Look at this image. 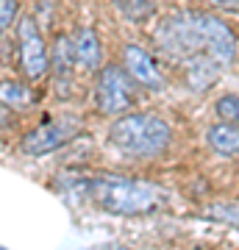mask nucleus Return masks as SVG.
Wrapping results in <instances>:
<instances>
[{
    "label": "nucleus",
    "instance_id": "nucleus-1",
    "mask_svg": "<svg viewBox=\"0 0 239 250\" xmlns=\"http://www.w3.org/2000/svg\"><path fill=\"white\" fill-rule=\"evenodd\" d=\"M153 42L161 56L184 64L197 56H212L228 67L237 56V36L220 17L206 11H175L153 31Z\"/></svg>",
    "mask_w": 239,
    "mask_h": 250
},
{
    "label": "nucleus",
    "instance_id": "nucleus-2",
    "mask_svg": "<svg viewBox=\"0 0 239 250\" xmlns=\"http://www.w3.org/2000/svg\"><path fill=\"white\" fill-rule=\"evenodd\" d=\"M84 192L98 208L120 217L151 214L167 203L164 189L151 181L125 178V175H92L84 181Z\"/></svg>",
    "mask_w": 239,
    "mask_h": 250
},
{
    "label": "nucleus",
    "instance_id": "nucleus-3",
    "mask_svg": "<svg viewBox=\"0 0 239 250\" xmlns=\"http://www.w3.org/2000/svg\"><path fill=\"white\" fill-rule=\"evenodd\" d=\"M109 142L131 159H156L173 142V128L167 120L151 111L123 114L109 128Z\"/></svg>",
    "mask_w": 239,
    "mask_h": 250
},
{
    "label": "nucleus",
    "instance_id": "nucleus-4",
    "mask_svg": "<svg viewBox=\"0 0 239 250\" xmlns=\"http://www.w3.org/2000/svg\"><path fill=\"white\" fill-rule=\"evenodd\" d=\"M133 95H136V81L128 75L125 67L109 64L100 70L98 89H95V103L100 114H125L133 106Z\"/></svg>",
    "mask_w": 239,
    "mask_h": 250
},
{
    "label": "nucleus",
    "instance_id": "nucleus-5",
    "mask_svg": "<svg viewBox=\"0 0 239 250\" xmlns=\"http://www.w3.org/2000/svg\"><path fill=\"white\" fill-rule=\"evenodd\" d=\"M81 131V123L75 117H59V120H47L39 128H34L31 134L22 139V153L25 156H47V153L64 147L67 142H72Z\"/></svg>",
    "mask_w": 239,
    "mask_h": 250
},
{
    "label": "nucleus",
    "instance_id": "nucleus-6",
    "mask_svg": "<svg viewBox=\"0 0 239 250\" xmlns=\"http://www.w3.org/2000/svg\"><path fill=\"white\" fill-rule=\"evenodd\" d=\"M17 39H20V67L25 72V78L39 81L44 72L50 70V56L44 47V39L39 28L31 17H22L17 25Z\"/></svg>",
    "mask_w": 239,
    "mask_h": 250
},
{
    "label": "nucleus",
    "instance_id": "nucleus-7",
    "mask_svg": "<svg viewBox=\"0 0 239 250\" xmlns=\"http://www.w3.org/2000/svg\"><path fill=\"white\" fill-rule=\"evenodd\" d=\"M123 64H125V70H128V75H131L139 86H145V89L159 92L161 86H164V78H161L159 64L153 62V56L145 53L139 45H125Z\"/></svg>",
    "mask_w": 239,
    "mask_h": 250
},
{
    "label": "nucleus",
    "instance_id": "nucleus-8",
    "mask_svg": "<svg viewBox=\"0 0 239 250\" xmlns=\"http://www.w3.org/2000/svg\"><path fill=\"white\" fill-rule=\"evenodd\" d=\"M75 42L67 34H59L50 47V70H53L56 81H70L72 67H75Z\"/></svg>",
    "mask_w": 239,
    "mask_h": 250
},
{
    "label": "nucleus",
    "instance_id": "nucleus-9",
    "mask_svg": "<svg viewBox=\"0 0 239 250\" xmlns=\"http://www.w3.org/2000/svg\"><path fill=\"white\" fill-rule=\"evenodd\" d=\"M206 142H209V147L214 153H220V156H237L239 153V125L220 120L217 125H212L206 131Z\"/></svg>",
    "mask_w": 239,
    "mask_h": 250
},
{
    "label": "nucleus",
    "instance_id": "nucleus-10",
    "mask_svg": "<svg viewBox=\"0 0 239 250\" xmlns=\"http://www.w3.org/2000/svg\"><path fill=\"white\" fill-rule=\"evenodd\" d=\"M75 59H78V64L84 67V70H98L100 67V39L98 34H95V28L84 25L75 34Z\"/></svg>",
    "mask_w": 239,
    "mask_h": 250
},
{
    "label": "nucleus",
    "instance_id": "nucleus-11",
    "mask_svg": "<svg viewBox=\"0 0 239 250\" xmlns=\"http://www.w3.org/2000/svg\"><path fill=\"white\" fill-rule=\"evenodd\" d=\"M114 6L131 22H142V20H148L156 14V3L153 0H114Z\"/></svg>",
    "mask_w": 239,
    "mask_h": 250
},
{
    "label": "nucleus",
    "instance_id": "nucleus-12",
    "mask_svg": "<svg viewBox=\"0 0 239 250\" xmlns=\"http://www.w3.org/2000/svg\"><path fill=\"white\" fill-rule=\"evenodd\" d=\"M31 100H34V95H31V89L25 83H17V81L0 83V103H6V106H28Z\"/></svg>",
    "mask_w": 239,
    "mask_h": 250
},
{
    "label": "nucleus",
    "instance_id": "nucleus-13",
    "mask_svg": "<svg viewBox=\"0 0 239 250\" xmlns=\"http://www.w3.org/2000/svg\"><path fill=\"white\" fill-rule=\"evenodd\" d=\"M203 214L209 217V220H217V223L239 228V203H214L212 208H206Z\"/></svg>",
    "mask_w": 239,
    "mask_h": 250
},
{
    "label": "nucleus",
    "instance_id": "nucleus-14",
    "mask_svg": "<svg viewBox=\"0 0 239 250\" xmlns=\"http://www.w3.org/2000/svg\"><path fill=\"white\" fill-rule=\"evenodd\" d=\"M214 111H217L220 120L239 125V95H225V98H220L214 103Z\"/></svg>",
    "mask_w": 239,
    "mask_h": 250
},
{
    "label": "nucleus",
    "instance_id": "nucleus-15",
    "mask_svg": "<svg viewBox=\"0 0 239 250\" xmlns=\"http://www.w3.org/2000/svg\"><path fill=\"white\" fill-rule=\"evenodd\" d=\"M17 11H20V3H17V0H0V34H3V31H6L11 22H14Z\"/></svg>",
    "mask_w": 239,
    "mask_h": 250
},
{
    "label": "nucleus",
    "instance_id": "nucleus-16",
    "mask_svg": "<svg viewBox=\"0 0 239 250\" xmlns=\"http://www.w3.org/2000/svg\"><path fill=\"white\" fill-rule=\"evenodd\" d=\"M206 3L220 11H239V0H206Z\"/></svg>",
    "mask_w": 239,
    "mask_h": 250
}]
</instances>
